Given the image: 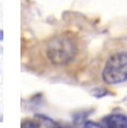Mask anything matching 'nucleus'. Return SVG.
<instances>
[{"instance_id": "obj_8", "label": "nucleus", "mask_w": 127, "mask_h": 128, "mask_svg": "<svg viewBox=\"0 0 127 128\" xmlns=\"http://www.w3.org/2000/svg\"><path fill=\"white\" fill-rule=\"evenodd\" d=\"M0 41H4V31L0 30Z\"/></svg>"}, {"instance_id": "obj_1", "label": "nucleus", "mask_w": 127, "mask_h": 128, "mask_svg": "<svg viewBox=\"0 0 127 128\" xmlns=\"http://www.w3.org/2000/svg\"><path fill=\"white\" fill-rule=\"evenodd\" d=\"M78 46L74 36L68 34L53 36L47 44V57L53 65H67L76 57Z\"/></svg>"}, {"instance_id": "obj_4", "label": "nucleus", "mask_w": 127, "mask_h": 128, "mask_svg": "<svg viewBox=\"0 0 127 128\" xmlns=\"http://www.w3.org/2000/svg\"><path fill=\"white\" fill-rule=\"evenodd\" d=\"M90 93H91L92 96L96 98V99H100V98H103V96L109 94L108 91L105 88H103V87H95V88H92Z\"/></svg>"}, {"instance_id": "obj_3", "label": "nucleus", "mask_w": 127, "mask_h": 128, "mask_svg": "<svg viewBox=\"0 0 127 128\" xmlns=\"http://www.w3.org/2000/svg\"><path fill=\"white\" fill-rule=\"evenodd\" d=\"M102 125L110 128H126L127 117L121 114H111L102 119Z\"/></svg>"}, {"instance_id": "obj_5", "label": "nucleus", "mask_w": 127, "mask_h": 128, "mask_svg": "<svg viewBox=\"0 0 127 128\" xmlns=\"http://www.w3.org/2000/svg\"><path fill=\"white\" fill-rule=\"evenodd\" d=\"M84 127L90 128V127H94V128H99V127H102V124H99V122H94V121H85L83 124Z\"/></svg>"}, {"instance_id": "obj_6", "label": "nucleus", "mask_w": 127, "mask_h": 128, "mask_svg": "<svg viewBox=\"0 0 127 128\" xmlns=\"http://www.w3.org/2000/svg\"><path fill=\"white\" fill-rule=\"evenodd\" d=\"M35 117L36 118H40L41 120H43V121H46V122H48L49 125H55L56 126V122L53 120H51L49 117H47V116H44V114H35Z\"/></svg>"}, {"instance_id": "obj_2", "label": "nucleus", "mask_w": 127, "mask_h": 128, "mask_svg": "<svg viewBox=\"0 0 127 128\" xmlns=\"http://www.w3.org/2000/svg\"><path fill=\"white\" fill-rule=\"evenodd\" d=\"M102 80L109 85H117L127 80V52L113 53L103 67Z\"/></svg>"}, {"instance_id": "obj_7", "label": "nucleus", "mask_w": 127, "mask_h": 128, "mask_svg": "<svg viewBox=\"0 0 127 128\" xmlns=\"http://www.w3.org/2000/svg\"><path fill=\"white\" fill-rule=\"evenodd\" d=\"M22 127H39V124L35 122V121L27 120V121H23Z\"/></svg>"}]
</instances>
